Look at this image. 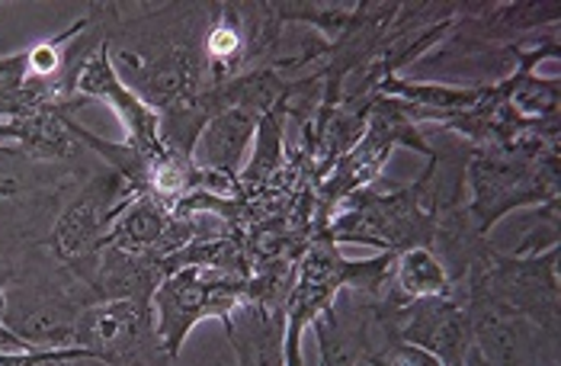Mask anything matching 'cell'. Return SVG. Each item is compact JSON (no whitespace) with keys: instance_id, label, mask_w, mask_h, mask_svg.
I'll list each match as a JSON object with an SVG mask.
<instances>
[{"instance_id":"1","label":"cell","mask_w":561,"mask_h":366,"mask_svg":"<svg viewBox=\"0 0 561 366\" xmlns=\"http://www.w3.org/2000/svg\"><path fill=\"white\" fill-rule=\"evenodd\" d=\"M466 183L472 186V203L466 206V213L472 216L476 229L488 235L514 209L539 206L542 199H559V164L556 155L533 158L523 151L488 145L472 148Z\"/></svg>"},{"instance_id":"2","label":"cell","mask_w":561,"mask_h":366,"mask_svg":"<svg viewBox=\"0 0 561 366\" xmlns=\"http://www.w3.org/2000/svg\"><path fill=\"white\" fill-rule=\"evenodd\" d=\"M248 299V276L225 274L216 267H180L161 279L151 296V309H158V344L168 357H176L186 334L203 319H228L234 306Z\"/></svg>"},{"instance_id":"3","label":"cell","mask_w":561,"mask_h":366,"mask_svg":"<svg viewBox=\"0 0 561 366\" xmlns=\"http://www.w3.org/2000/svg\"><path fill=\"white\" fill-rule=\"evenodd\" d=\"M559 244L546 254H497L491 251L478 261L462 286V299L469 293L491 296L529 319L536 328L559 334ZM466 306V302H462Z\"/></svg>"},{"instance_id":"4","label":"cell","mask_w":561,"mask_h":366,"mask_svg":"<svg viewBox=\"0 0 561 366\" xmlns=\"http://www.w3.org/2000/svg\"><path fill=\"white\" fill-rule=\"evenodd\" d=\"M376 306V331L379 338H398L433 354L446 366H462L469 351L476 347L469 309L456 296H431L398 309Z\"/></svg>"},{"instance_id":"5","label":"cell","mask_w":561,"mask_h":366,"mask_svg":"<svg viewBox=\"0 0 561 366\" xmlns=\"http://www.w3.org/2000/svg\"><path fill=\"white\" fill-rule=\"evenodd\" d=\"M151 302L106 299L75 321V347L90 351L103 366H145L148 351L161 347L154 334Z\"/></svg>"},{"instance_id":"6","label":"cell","mask_w":561,"mask_h":366,"mask_svg":"<svg viewBox=\"0 0 561 366\" xmlns=\"http://www.w3.org/2000/svg\"><path fill=\"white\" fill-rule=\"evenodd\" d=\"M462 302L472 319L476 347L488 366H559V334L536 328L519 312L481 293H469Z\"/></svg>"},{"instance_id":"7","label":"cell","mask_w":561,"mask_h":366,"mask_svg":"<svg viewBox=\"0 0 561 366\" xmlns=\"http://www.w3.org/2000/svg\"><path fill=\"white\" fill-rule=\"evenodd\" d=\"M206 52L193 46L190 39L173 43L154 55H138V52H119V65L129 75V88L141 103L151 110H180L196 103L199 88H203V68Z\"/></svg>"},{"instance_id":"8","label":"cell","mask_w":561,"mask_h":366,"mask_svg":"<svg viewBox=\"0 0 561 366\" xmlns=\"http://www.w3.org/2000/svg\"><path fill=\"white\" fill-rule=\"evenodd\" d=\"M135 196L141 193L119 171L90 183L51 231V251L58 254V261L75 264V261L90 258L93 251H100L113 222Z\"/></svg>"},{"instance_id":"9","label":"cell","mask_w":561,"mask_h":366,"mask_svg":"<svg viewBox=\"0 0 561 366\" xmlns=\"http://www.w3.org/2000/svg\"><path fill=\"white\" fill-rule=\"evenodd\" d=\"M71 88L81 93H90V96H96V100H103V103H110V106L116 110L119 123L126 126L129 145L138 155H145V158L154 161V164L168 155L164 145H161V136H158V129H161L158 110H151L148 103H141V100L123 84V78H119L116 68H113V58H110V46H106V43L96 48L84 65H81V71L75 75V84H71Z\"/></svg>"},{"instance_id":"10","label":"cell","mask_w":561,"mask_h":366,"mask_svg":"<svg viewBox=\"0 0 561 366\" xmlns=\"http://www.w3.org/2000/svg\"><path fill=\"white\" fill-rule=\"evenodd\" d=\"M321 366H359L373 357L376 338V306L373 296L344 286L334 302L311 321Z\"/></svg>"},{"instance_id":"11","label":"cell","mask_w":561,"mask_h":366,"mask_svg":"<svg viewBox=\"0 0 561 366\" xmlns=\"http://www.w3.org/2000/svg\"><path fill=\"white\" fill-rule=\"evenodd\" d=\"M231 347L238 351V366H286V312L244 299L221 321Z\"/></svg>"},{"instance_id":"12","label":"cell","mask_w":561,"mask_h":366,"mask_svg":"<svg viewBox=\"0 0 561 366\" xmlns=\"http://www.w3.org/2000/svg\"><path fill=\"white\" fill-rule=\"evenodd\" d=\"M257 113L248 110H225L216 113L193 145V158L199 161V171L221 178V181H234L244 161V151L251 145V136L257 133Z\"/></svg>"},{"instance_id":"13","label":"cell","mask_w":561,"mask_h":366,"mask_svg":"<svg viewBox=\"0 0 561 366\" xmlns=\"http://www.w3.org/2000/svg\"><path fill=\"white\" fill-rule=\"evenodd\" d=\"M431 296H456V293H453V279L446 274L443 261L433 254L431 244H417V248L394 254L386 283L379 296L373 299L386 309H398V306L431 299Z\"/></svg>"},{"instance_id":"14","label":"cell","mask_w":561,"mask_h":366,"mask_svg":"<svg viewBox=\"0 0 561 366\" xmlns=\"http://www.w3.org/2000/svg\"><path fill=\"white\" fill-rule=\"evenodd\" d=\"M369 366H446L443 361H436L433 354L414 347V344H404L398 338H382V347L373 351V357L366 361Z\"/></svg>"},{"instance_id":"15","label":"cell","mask_w":561,"mask_h":366,"mask_svg":"<svg viewBox=\"0 0 561 366\" xmlns=\"http://www.w3.org/2000/svg\"><path fill=\"white\" fill-rule=\"evenodd\" d=\"M462 366H488V361L481 357V351H478V347H472V351H469V357H466V364H462Z\"/></svg>"},{"instance_id":"16","label":"cell","mask_w":561,"mask_h":366,"mask_svg":"<svg viewBox=\"0 0 561 366\" xmlns=\"http://www.w3.org/2000/svg\"><path fill=\"white\" fill-rule=\"evenodd\" d=\"M84 366H103V364H100V361H90V364H84Z\"/></svg>"}]
</instances>
